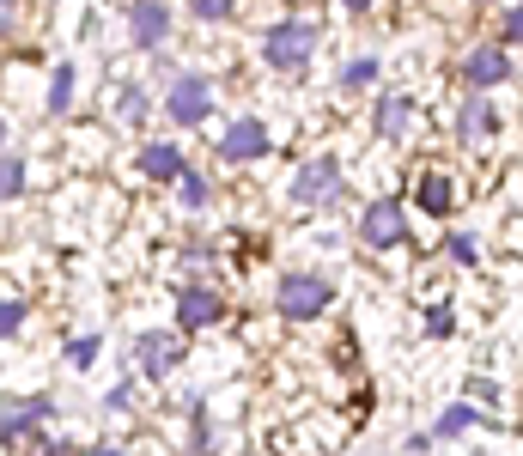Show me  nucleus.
Masks as SVG:
<instances>
[{
	"mask_svg": "<svg viewBox=\"0 0 523 456\" xmlns=\"http://www.w3.org/2000/svg\"><path fill=\"white\" fill-rule=\"evenodd\" d=\"M359 232H365V244H378V250L402 244V207H396V201H378V207H365Z\"/></svg>",
	"mask_w": 523,
	"mask_h": 456,
	"instance_id": "obj_6",
	"label": "nucleus"
},
{
	"mask_svg": "<svg viewBox=\"0 0 523 456\" xmlns=\"http://www.w3.org/2000/svg\"><path fill=\"white\" fill-rule=\"evenodd\" d=\"M49 414V402H25V408H0V444H7V438H25L37 420Z\"/></svg>",
	"mask_w": 523,
	"mask_h": 456,
	"instance_id": "obj_13",
	"label": "nucleus"
},
{
	"mask_svg": "<svg viewBox=\"0 0 523 456\" xmlns=\"http://www.w3.org/2000/svg\"><path fill=\"white\" fill-rule=\"evenodd\" d=\"M201 19H232V0H189Z\"/></svg>",
	"mask_w": 523,
	"mask_h": 456,
	"instance_id": "obj_22",
	"label": "nucleus"
},
{
	"mask_svg": "<svg viewBox=\"0 0 523 456\" xmlns=\"http://www.w3.org/2000/svg\"><path fill=\"white\" fill-rule=\"evenodd\" d=\"M444 256H451V262H463V268H469V262H475V238H451V250H444Z\"/></svg>",
	"mask_w": 523,
	"mask_h": 456,
	"instance_id": "obj_24",
	"label": "nucleus"
},
{
	"mask_svg": "<svg viewBox=\"0 0 523 456\" xmlns=\"http://www.w3.org/2000/svg\"><path fill=\"white\" fill-rule=\"evenodd\" d=\"M67 359H73V365H92V359H98V341H92V335H86V341H73Z\"/></svg>",
	"mask_w": 523,
	"mask_h": 456,
	"instance_id": "obj_23",
	"label": "nucleus"
},
{
	"mask_svg": "<svg viewBox=\"0 0 523 456\" xmlns=\"http://www.w3.org/2000/svg\"><path fill=\"white\" fill-rule=\"evenodd\" d=\"M469 426H475V414H469V408H451V414L438 420V438H463Z\"/></svg>",
	"mask_w": 523,
	"mask_h": 456,
	"instance_id": "obj_17",
	"label": "nucleus"
},
{
	"mask_svg": "<svg viewBox=\"0 0 523 456\" xmlns=\"http://www.w3.org/2000/svg\"><path fill=\"white\" fill-rule=\"evenodd\" d=\"M177 189H183V207H201V201H207V183H201L195 171H177Z\"/></svg>",
	"mask_w": 523,
	"mask_h": 456,
	"instance_id": "obj_18",
	"label": "nucleus"
},
{
	"mask_svg": "<svg viewBox=\"0 0 523 456\" xmlns=\"http://www.w3.org/2000/svg\"><path fill=\"white\" fill-rule=\"evenodd\" d=\"M408 110H414L408 98H384V104H378V128H384V134H402V128H408Z\"/></svg>",
	"mask_w": 523,
	"mask_h": 456,
	"instance_id": "obj_16",
	"label": "nucleus"
},
{
	"mask_svg": "<svg viewBox=\"0 0 523 456\" xmlns=\"http://www.w3.org/2000/svg\"><path fill=\"white\" fill-rule=\"evenodd\" d=\"M378 80V61H347V73H341V86H371Z\"/></svg>",
	"mask_w": 523,
	"mask_h": 456,
	"instance_id": "obj_19",
	"label": "nucleus"
},
{
	"mask_svg": "<svg viewBox=\"0 0 523 456\" xmlns=\"http://www.w3.org/2000/svg\"><path fill=\"white\" fill-rule=\"evenodd\" d=\"M67 98H73V67L55 73V86H49V110H67Z\"/></svg>",
	"mask_w": 523,
	"mask_h": 456,
	"instance_id": "obj_20",
	"label": "nucleus"
},
{
	"mask_svg": "<svg viewBox=\"0 0 523 456\" xmlns=\"http://www.w3.org/2000/svg\"><path fill=\"white\" fill-rule=\"evenodd\" d=\"M25 189V159L19 152H0V201H13Z\"/></svg>",
	"mask_w": 523,
	"mask_h": 456,
	"instance_id": "obj_15",
	"label": "nucleus"
},
{
	"mask_svg": "<svg viewBox=\"0 0 523 456\" xmlns=\"http://www.w3.org/2000/svg\"><path fill=\"white\" fill-rule=\"evenodd\" d=\"M329 280L323 274H286L280 280V292H274V304H280V317H292V323H311V317H323L329 311Z\"/></svg>",
	"mask_w": 523,
	"mask_h": 456,
	"instance_id": "obj_1",
	"label": "nucleus"
},
{
	"mask_svg": "<svg viewBox=\"0 0 523 456\" xmlns=\"http://www.w3.org/2000/svg\"><path fill=\"white\" fill-rule=\"evenodd\" d=\"M140 171L153 177V183H177V171H183V152H177V146H146V152H140Z\"/></svg>",
	"mask_w": 523,
	"mask_h": 456,
	"instance_id": "obj_11",
	"label": "nucleus"
},
{
	"mask_svg": "<svg viewBox=\"0 0 523 456\" xmlns=\"http://www.w3.org/2000/svg\"><path fill=\"white\" fill-rule=\"evenodd\" d=\"M177 353H183V347H177L171 335H146V341H140V371H146V377H165V371L177 365Z\"/></svg>",
	"mask_w": 523,
	"mask_h": 456,
	"instance_id": "obj_10",
	"label": "nucleus"
},
{
	"mask_svg": "<svg viewBox=\"0 0 523 456\" xmlns=\"http://www.w3.org/2000/svg\"><path fill=\"white\" fill-rule=\"evenodd\" d=\"M213 110V86L201 80V73H183V80L171 86V98H165V116L171 122H201Z\"/></svg>",
	"mask_w": 523,
	"mask_h": 456,
	"instance_id": "obj_3",
	"label": "nucleus"
},
{
	"mask_svg": "<svg viewBox=\"0 0 523 456\" xmlns=\"http://www.w3.org/2000/svg\"><path fill=\"white\" fill-rule=\"evenodd\" d=\"M493 128H499V110H493V104H481V98H475V104H469V110H463V140H487V134H493Z\"/></svg>",
	"mask_w": 523,
	"mask_h": 456,
	"instance_id": "obj_14",
	"label": "nucleus"
},
{
	"mask_svg": "<svg viewBox=\"0 0 523 456\" xmlns=\"http://www.w3.org/2000/svg\"><path fill=\"white\" fill-rule=\"evenodd\" d=\"M420 207L444 219V213H451V207H457V183H451V177H444V171H432V177H420Z\"/></svg>",
	"mask_w": 523,
	"mask_h": 456,
	"instance_id": "obj_12",
	"label": "nucleus"
},
{
	"mask_svg": "<svg viewBox=\"0 0 523 456\" xmlns=\"http://www.w3.org/2000/svg\"><path fill=\"white\" fill-rule=\"evenodd\" d=\"M463 80H469L475 92H493V86H505V80H511V49H499V43L475 49V55L463 61Z\"/></svg>",
	"mask_w": 523,
	"mask_h": 456,
	"instance_id": "obj_5",
	"label": "nucleus"
},
{
	"mask_svg": "<svg viewBox=\"0 0 523 456\" xmlns=\"http://www.w3.org/2000/svg\"><path fill=\"white\" fill-rule=\"evenodd\" d=\"M128 25H134V43H140V49L165 43V31H171V13H165V0H140Z\"/></svg>",
	"mask_w": 523,
	"mask_h": 456,
	"instance_id": "obj_8",
	"label": "nucleus"
},
{
	"mask_svg": "<svg viewBox=\"0 0 523 456\" xmlns=\"http://www.w3.org/2000/svg\"><path fill=\"white\" fill-rule=\"evenodd\" d=\"M262 152H268V128H262L256 116L232 122V128H226V140H219V159H232V165H256Z\"/></svg>",
	"mask_w": 523,
	"mask_h": 456,
	"instance_id": "obj_4",
	"label": "nucleus"
},
{
	"mask_svg": "<svg viewBox=\"0 0 523 456\" xmlns=\"http://www.w3.org/2000/svg\"><path fill=\"white\" fill-rule=\"evenodd\" d=\"M7 7H19V0H0V13H7Z\"/></svg>",
	"mask_w": 523,
	"mask_h": 456,
	"instance_id": "obj_26",
	"label": "nucleus"
},
{
	"mask_svg": "<svg viewBox=\"0 0 523 456\" xmlns=\"http://www.w3.org/2000/svg\"><path fill=\"white\" fill-rule=\"evenodd\" d=\"M311 49H317V31H311L305 19H286V25H274V31L262 37V61H268V67H280V73L305 67V61H311Z\"/></svg>",
	"mask_w": 523,
	"mask_h": 456,
	"instance_id": "obj_2",
	"label": "nucleus"
},
{
	"mask_svg": "<svg viewBox=\"0 0 523 456\" xmlns=\"http://www.w3.org/2000/svg\"><path fill=\"white\" fill-rule=\"evenodd\" d=\"M219 292H207V286H189L183 292V304H177V317H183V329H207V323H219Z\"/></svg>",
	"mask_w": 523,
	"mask_h": 456,
	"instance_id": "obj_9",
	"label": "nucleus"
},
{
	"mask_svg": "<svg viewBox=\"0 0 523 456\" xmlns=\"http://www.w3.org/2000/svg\"><path fill=\"white\" fill-rule=\"evenodd\" d=\"M0 146H7V122H0Z\"/></svg>",
	"mask_w": 523,
	"mask_h": 456,
	"instance_id": "obj_27",
	"label": "nucleus"
},
{
	"mask_svg": "<svg viewBox=\"0 0 523 456\" xmlns=\"http://www.w3.org/2000/svg\"><path fill=\"white\" fill-rule=\"evenodd\" d=\"M335 183H341L335 159H317V165H305V171H298V207H317V201H329V195H335Z\"/></svg>",
	"mask_w": 523,
	"mask_h": 456,
	"instance_id": "obj_7",
	"label": "nucleus"
},
{
	"mask_svg": "<svg viewBox=\"0 0 523 456\" xmlns=\"http://www.w3.org/2000/svg\"><path fill=\"white\" fill-rule=\"evenodd\" d=\"M25 323V304H13V298H0V335H13Z\"/></svg>",
	"mask_w": 523,
	"mask_h": 456,
	"instance_id": "obj_21",
	"label": "nucleus"
},
{
	"mask_svg": "<svg viewBox=\"0 0 523 456\" xmlns=\"http://www.w3.org/2000/svg\"><path fill=\"white\" fill-rule=\"evenodd\" d=\"M341 7H353V13H365V7H371V0H341Z\"/></svg>",
	"mask_w": 523,
	"mask_h": 456,
	"instance_id": "obj_25",
	"label": "nucleus"
}]
</instances>
